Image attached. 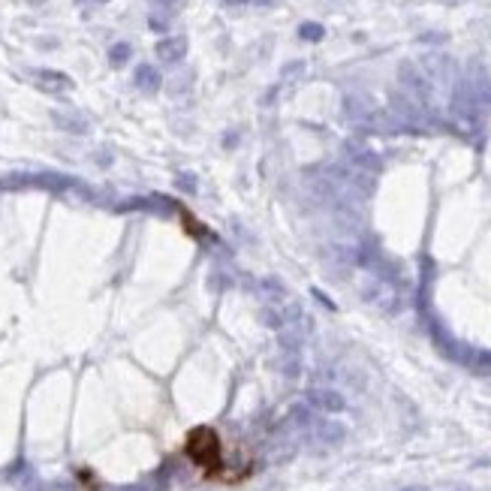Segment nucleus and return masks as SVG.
Wrapping results in <instances>:
<instances>
[{
	"instance_id": "obj_9",
	"label": "nucleus",
	"mask_w": 491,
	"mask_h": 491,
	"mask_svg": "<svg viewBox=\"0 0 491 491\" xmlns=\"http://www.w3.org/2000/svg\"><path fill=\"white\" fill-rule=\"evenodd\" d=\"M181 187H187V190H196V187H193V175H181Z\"/></svg>"
},
{
	"instance_id": "obj_1",
	"label": "nucleus",
	"mask_w": 491,
	"mask_h": 491,
	"mask_svg": "<svg viewBox=\"0 0 491 491\" xmlns=\"http://www.w3.org/2000/svg\"><path fill=\"white\" fill-rule=\"evenodd\" d=\"M184 452L208 479H238L236 473L229 470V464H226L221 437H217L214 428H208V425L193 428L184 440Z\"/></svg>"
},
{
	"instance_id": "obj_4",
	"label": "nucleus",
	"mask_w": 491,
	"mask_h": 491,
	"mask_svg": "<svg viewBox=\"0 0 491 491\" xmlns=\"http://www.w3.org/2000/svg\"><path fill=\"white\" fill-rule=\"evenodd\" d=\"M136 88L157 90V88H160V73H157L151 64H139V66H136Z\"/></svg>"
},
{
	"instance_id": "obj_10",
	"label": "nucleus",
	"mask_w": 491,
	"mask_h": 491,
	"mask_svg": "<svg viewBox=\"0 0 491 491\" xmlns=\"http://www.w3.org/2000/svg\"><path fill=\"white\" fill-rule=\"evenodd\" d=\"M151 3H160V6H175L178 0H151Z\"/></svg>"
},
{
	"instance_id": "obj_8",
	"label": "nucleus",
	"mask_w": 491,
	"mask_h": 491,
	"mask_svg": "<svg viewBox=\"0 0 491 491\" xmlns=\"http://www.w3.org/2000/svg\"><path fill=\"white\" fill-rule=\"evenodd\" d=\"M166 25H169L166 18H160V15H151V27H154V30H166Z\"/></svg>"
},
{
	"instance_id": "obj_6",
	"label": "nucleus",
	"mask_w": 491,
	"mask_h": 491,
	"mask_svg": "<svg viewBox=\"0 0 491 491\" xmlns=\"http://www.w3.org/2000/svg\"><path fill=\"white\" fill-rule=\"evenodd\" d=\"M109 58H112V64H115V66L127 64V58H130V45H127V42H118L115 49L109 51Z\"/></svg>"
},
{
	"instance_id": "obj_12",
	"label": "nucleus",
	"mask_w": 491,
	"mask_h": 491,
	"mask_svg": "<svg viewBox=\"0 0 491 491\" xmlns=\"http://www.w3.org/2000/svg\"><path fill=\"white\" fill-rule=\"evenodd\" d=\"M253 3H260V6H268V3H275V0H253Z\"/></svg>"
},
{
	"instance_id": "obj_2",
	"label": "nucleus",
	"mask_w": 491,
	"mask_h": 491,
	"mask_svg": "<svg viewBox=\"0 0 491 491\" xmlns=\"http://www.w3.org/2000/svg\"><path fill=\"white\" fill-rule=\"evenodd\" d=\"M154 55L160 58V64H178L187 55V40L184 36H166V40L157 42Z\"/></svg>"
},
{
	"instance_id": "obj_11",
	"label": "nucleus",
	"mask_w": 491,
	"mask_h": 491,
	"mask_svg": "<svg viewBox=\"0 0 491 491\" xmlns=\"http://www.w3.org/2000/svg\"><path fill=\"white\" fill-rule=\"evenodd\" d=\"M223 3H226V6H241L244 0H223Z\"/></svg>"
},
{
	"instance_id": "obj_3",
	"label": "nucleus",
	"mask_w": 491,
	"mask_h": 491,
	"mask_svg": "<svg viewBox=\"0 0 491 491\" xmlns=\"http://www.w3.org/2000/svg\"><path fill=\"white\" fill-rule=\"evenodd\" d=\"M36 85H40L42 90H49V94H64V90L73 88V81H70V75H64V73L40 70L36 73Z\"/></svg>"
},
{
	"instance_id": "obj_7",
	"label": "nucleus",
	"mask_w": 491,
	"mask_h": 491,
	"mask_svg": "<svg viewBox=\"0 0 491 491\" xmlns=\"http://www.w3.org/2000/svg\"><path fill=\"white\" fill-rule=\"evenodd\" d=\"M320 34H323V30L316 27V25H305V27H301V36H307V40H320Z\"/></svg>"
},
{
	"instance_id": "obj_5",
	"label": "nucleus",
	"mask_w": 491,
	"mask_h": 491,
	"mask_svg": "<svg viewBox=\"0 0 491 491\" xmlns=\"http://www.w3.org/2000/svg\"><path fill=\"white\" fill-rule=\"evenodd\" d=\"M55 124L58 127H64V130H70V133H85L88 130V121L85 118H79V115H55Z\"/></svg>"
}]
</instances>
